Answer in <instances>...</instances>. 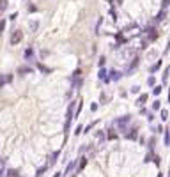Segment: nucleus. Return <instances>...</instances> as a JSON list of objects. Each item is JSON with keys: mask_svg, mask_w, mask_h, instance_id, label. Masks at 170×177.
I'll list each match as a JSON object with an SVG mask.
<instances>
[{"mask_svg": "<svg viewBox=\"0 0 170 177\" xmlns=\"http://www.w3.org/2000/svg\"><path fill=\"white\" fill-rule=\"evenodd\" d=\"M131 117L133 115H122V117H119V119H115L114 121V128L119 131V133H122V135H126L128 133V129H130V122H131Z\"/></svg>", "mask_w": 170, "mask_h": 177, "instance_id": "obj_1", "label": "nucleus"}, {"mask_svg": "<svg viewBox=\"0 0 170 177\" xmlns=\"http://www.w3.org/2000/svg\"><path fill=\"white\" fill-rule=\"evenodd\" d=\"M75 110H76V101H71L68 106V112H66V122H64V135H68V131L71 128V121L75 119Z\"/></svg>", "mask_w": 170, "mask_h": 177, "instance_id": "obj_2", "label": "nucleus"}, {"mask_svg": "<svg viewBox=\"0 0 170 177\" xmlns=\"http://www.w3.org/2000/svg\"><path fill=\"white\" fill-rule=\"evenodd\" d=\"M122 34L128 36V37H131V36H140V29L137 23H130L126 29H122Z\"/></svg>", "mask_w": 170, "mask_h": 177, "instance_id": "obj_3", "label": "nucleus"}, {"mask_svg": "<svg viewBox=\"0 0 170 177\" xmlns=\"http://www.w3.org/2000/svg\"><path fill=\"white\" fill-rule=\"evenodd\" d=\"M138 64H140V57H131V62H130V66H128V68H126V75L124 76H131V73L138 68Z\"/></svg>", "mask_w": 170, "mask_h": 177, "instance_id": "obj_4", "label": "nucleus"}, {"mask_svg": "<svg viewBox=\"0 0 170 177\" xmlns=\"http://www.w3.org/2000/svg\"><path fill=\"white\" fill-rule=\"evenodd\" d=\"M21 39H23V32H21V30H14V32L11 34L9 43L13 44V46H16V44H20V43H21Z\"/></svg>", "mask_w": 170, "mask_h": 177, "instance_id": "obj_5", "label": "nucleus"}, {"mask_svg": "<svg viewBox=\"0 0 170 177\" xmlns=\"http://www.w3.org/2000/svg\"><path fill=\"white\" fill-rule=\"evenodd\" d=\"M124 137H126L128 140H138V138H140V137H138V126H131Z\"/></svg>", "mask_w": 170, "mask_h": 177, "instance_id": "obj_6", "label": "nucleus"}, {"mask_svg": "<svg viewBox=\"0 0 170 177\" xmlns=\"http://www.w3.org/2000/svg\"><path fill=\"white\" fill-rule=\"evenodd\" d=\"M147 101H149V94H140V96L137 98L135 105H137V106H140V108H144V106L147 105Z\"/></svg>", "mask_w": 170, "mask_h": 177, "instance_id": "obj_7", "label": "nucleus"}, {"mask_svg": "<svg viewBox=\"0 0 170 177\" xmlns=\"http://www.w3.org/2000/svg\"><path fill=\"white\" fill-rule=\"evenodd\" d=\"M161 66H163V60L161 59H158L153 66H151V68H149V75H154V73H158L160 69H161Z\"/></svg>", "mask_w": 170, "mask_h": 177, "instance_id": "obj_8", "label": "nucleus"}, {"mask_svg": "<svg viewBox=\"0 0 170 177\" xmlns=\"http://www.w3.org/2000/svg\"><path fill=\"white\" fill-rule=\"evenodd\" d=\"M106 138H108V140H117V138H119V131H117L115 128L106 129Z\"/></svg>", "mask_w": 170, "mask_h": 177, "instance_id": "obj_9", "label": "nucleus"}, {"mask_svg": "<svg viewBox=\"0 0 170 177\" xmlns=\"http://www.w3.org/2000/svg\"><path fill=\"white\" fill-rule=\"evenodd\" d=\"M87 163H89V158L87 156H82L80 158V165H76V174H80L85 167H87Z\"/></svg>", "mask_w": 170, "mask_h": 177, "instance_id": "obj_10", "label": "nucleus"}, {"mask_svg": "<svg viewBox=\"0 0 170 177\" xmlns=\"http://www.w3.org/2000/svg\"><path fill=\"white\" fill-rule=\"evenodd\" d=\"M76 165H78V161H76V160L69 161V163H68V167H66V170H64V177H66L68 174H71V172H73L75 168H76Z\"/></svg>", "mask_w": 170, "mask_h": 177, "instance_id": "obj_11", "label": "nucleus"}, {"mask_svg": "<svg viewBox=\"0 0 170 177\" xmlns=\"http://www.w3.org/2000/svg\"><path fill=\"white\" fill-rule=\"evenodd\" d=\"M168 76H170V66L163 69V75H161V85H167L168 83Z\"/></svg>", "mask_w": 170, "mask_h": 177, "instance_id": "obj_12", "label": "nucleus"}, {"mask_svg": "<svg viewBox=\"0 0 170 177\" xmlns=\"http://www.w3.org/2000/svg\"><path fill=\"white\" fill-rule=\"evenodd\" d=\"M122 76H124V73H121V71H117V69H112V71H110V78H112V82H119Z\"/></svg>", "mask_w": 170, "mask_h": 177, "instance_id": "obj_13", "label": "nucleus"}, {"mask_svg": "<svg viewBox=\"0 0 170 177\" xmlns=\"http://www.w3.org/2000/svg\"><path fill=\"white\" fill-rule=\"evenodd\" d=\"M13 82V75H2L0 76V88H2L6 83H11Z\"/></svg>", "mask_w": 170, "mask_h": 177, "instance_id": "obj_14", "label": "nucleus"}, {"mask_svg": "<svg viewBox=\"0 0 170 177\" xmlns=\"http://www.w3.org/2000/svg\"><path fill=\"white\" fill-rule=\"evenodd\" d=\"M34 69L32 68H29V66H20V68H18V75H21V76H23V75H30Z\"/></svg>", "mask_w": 170, "mask_h": 177, "instance_id": "obj_15", "label": "nucleus"}, {"mask_svg": "<svg viewBox=\"0 0 170 177\" xmlns=\"http://www.w3.org/2000/svg\"><path fill=\"white\" fill-rule=\"evenodd\" d=\"M154 158H156L154 151H149V152L145 154V158H144V163H151V161H154Z\"/></svg>", "mask_w": 170, "mask_h": 177, "instance_id": "obj_16", "label": "nucleus"}, {"mask_svg": "<svg viewBox=\"0 0 170 177\" xmlns=\"http://www.w3.org/2000/svg\"><path fill=\"white\" fill-rule=\"evenodd\" d=\"M158 57H160V52H156V50H149L147 52V59L149 60H156Z\"/></svg>", "mask_w": 170, "mask_h": 177, "instance_id": "obj_17", "label": "nucleus"}, {"mask_svg": "<svg viewBox=\"0 0 170 177\" xmlns=\"http://www.w3.org/2000/svg\"><path fill=\"white\" fill-rule=\"evenodd\" d=\"M59 156H60V152H59V151H57V152H53V154H52V158L48 160V167H53V165L57 163V158H59Z\"/></svg>", "mask_w": 170, "mask_h": 177, "instance_id": "obj_18", "label": "nucleus"}, {"mask_svg": "<svg viewBox=\"0 0 170 177\" xmlns=\"http://www.w3.org/2000/svg\"><path fill=\"white\" fill-rule=\"evenodd\" d=\"M108 75H110V71H106L105 68H101V69H99V73H98V78H99V80L103 82L105 78H108Z\"/></svg>", "mask_w": 170, "mask_h": 177, "instance_id": "obj_19", "label": "nucleus"}, {"mask_svg": "<svg viewBox=\"0 0 170 177\" xmlns=\"http://www.w3.org/2000/svg\"><path fill=\"white\" fill-rule=\"evenodd\" d=\"M165 16H167V11H165V9H161V11L158 13V16L154 18V23H160V21H163V20H165Z\"/></svg>", "mask_w": 170, "mask_h": 177, "instance_id": "obj_20", "label": "nucleus"}, {"mask_svg": "<svg viewBox=\"0 0 170 177\" xmlns=\"http://www.w3.org/2000/svg\"><path fill=\"white\" fill-rule=\"evenodd\" d=\"M82 78V69L78 68V69H75V73H73V76H71V83H75L76 80H80Z\"/></svg>", "mask_w": 170, "mask_h": 177, "instance_id": "obj_21", "label": "nucleus"}, {"mask_svg": "<svg viewBox=\"0 0 170 177\" xmlns=\"http://www.w3.org/2000/svg\"><path fill=\"white\" fill-rule=\"evenodd\" d=\"M7 6H9V0H0V16H2V14L6 13Z\"/></svg>", "mask_w": 170, "mask_h": 177, "instance_id": "obj_22", "label": "nucleus"}, {"mask_svg": "<svg viewBox=\"0 0 170 177\" xmlns=\"http://www.w3.org/2000/svg\"><path fill=\"white\" fill-rule=\"evenodd\" d=\"M29 29H30V32H36V30L39 29V21H37V20H32L30 23H29Z\"/></svg>", "mask_w": 170, "mask_h": 177, "instance_id": "obj_23", "label": "nucleus"}, {"mask_svg": "<svg viewBox=\"0 0 170 177\" xmlns=\"http://www.w3.org/2000/svg\"><path fill=\"white\" fill-rule=\"evenodd\" d=\"M160 119H161V122H165V121L168 119V110H167V108H161V110H160Z\"/></svg>", "mask_w": 170, "mask_h": 177, "instance_id": "obj_24", "label": "nucleus"}, {"mask_svg": "<svg viewBox=\"0 0 170 177\" xmlns=\"http://www.w3.org/2000/svg\"><path fill=\"white\" fill-rule=\"evenodd\" d=\"M37 69H39L41 73H45V75H50V73H52V69L46 68V66H42V64H37Z\"/></svg>", "mask_w": 170, "mask_h": 177, "instance_id": "obj_25", "label": "nucleus"}, {"mask_svg": "<svg viewBox=\"0 0 170 177\" xmlns=\"http://www.w3.org/2000/svg\"><path fill=\"white\" fill-rule=\"evenodd\" d=\"M161 108H163V106H161V101H160V99H154V101H153V110H154V112H160Z\"/></svg>", "mask_w": 170, "mask_h": 177, "instance_id": "obj_26", "label": "nucleus"}, {"mask_svg": "<svg viewBox=\"0 0 170 177\" xmlns=\"http://www.w3.org/2000/svg\"><path fill=\"white\" fill-rule=\"evenodd\" d=\"M147 87H156V78L153 76V75H149V78H147Z\"/></svg>", "mask_w": 170, "mask_h": 177, "instance_id": "obj_27", "label": "nucleus"}, {"mask_svg": "<svg viewBox=\"0 0 170 177\" xmlns=\"http://www.w3.org/2000/svg\"><path fill=\"white\" fill-rule=\"evenodd\" d=\"M108 96H106V92H101V96H99V105H106L108 103Z\"/></svg>", "mask_w": 170, "mask_h": 177, "instance_id": "obj_28", "label": "nucleus"}, {"mask_svg": "<svg viewBox=\"0 0 170 177\" xmlns=\"http://www.w3.org/2000/svg\"><path fill=\"white\" fill-rule=\"evenodd\" d=\"M154 145H156V138H154V137H151V138H149V142H147L149 151H154Z\"/></svg>", "mask_w": 170, "mask_h": 177, "instance_id": "obj_29", "label": "nucleus"}, {"mask_svg": "<svg viewBox=\"0 0 170 177\" xmlns=\"http://www.w3.org/2000/svg\"><path fill=\"white\" fill-rule=\"evenodd\" d=\"M48 168H50L48 165H45V167H41V168L37 170V174H36V177H42V175H45V172H46Z\"/></svg>", "mask_w": 170, "mask_h": 177, "instance_id": "obj_30", "label": "nucleus"}, {"mask_svg": "<svg viewBox=\"0 0 170 177\" xmlns=\"http://www.w3.org/2000/svg\"><path fill=\"white\" fill-rule=\"evenodd\" d=\"M130 94H140V85H133V87H130Z\"/></svg>", "mask_w": 170, "mask_h": 177, "instance_id": "obj_31", "label": "nucleus"}, {"mask_svg": "<svg viewBox=\"0 0 170 177\" xmlns=\"http://www.w3.org/2000/svg\"><path fill=\"white\" fill-rule=\"evenodd\" d=\"M161 91H163V85H156V87H153V94H154V96H160Z\"/></svg>", "mask_w": 170, "mask_h": 177, "instance_id": "obj_32", "label": "nucleus"}, {"mask_svg": "<svg viewBox=\"0 0 170 177\" xmlns=\"http://www.w3.org/2000/svg\"><path fill=\"white\" fill-rule=\"evenodd\" d=\"M32 57H34V50H32V48H27V50H25V59H27V60H32Z\"/></svg>", "mask_w": 170, "mask_h": 177, "instance_id": "obj_33", "label": "nucleus"}, {"mask_svg": "<svg viewBox=\"0 0 170 177\" xmlns=\"http://www.w3.org/2000/svg\"><path fill=\"white\" fill-rule=\"evenodd\" d=\"M98 64H99V68H105V64H106V57H105V55H101V57H99V60H98Z\"/></svg>", "mask_w": 170, "mask_h": 177, "instance_id": "obj_34", "label": "nucleus"}, {"mask_svg": "<svg viewBox=\"0 0 170 177\" xmlns=\"http://www.w3.org/2000/svg\"><path fill=\"white\" fill-rule=\"evenodd\" d=\"M7 177H20L18 170H7Z\"/></svg>", "mask_w": 170, "mask_h": 177, "instance_id": "obj_35", "label": "nucleus"}, {"mask_svg": "<svg viewBox=\"0 0 170 177\" xmlns=\"http://www.w3.org/2000/svg\"><path fill=\"white\" fill-rule=\"evenodd\" d=\"M154 133H165V128H163V124H158V126L154 128Z\"/></svg>", "mask_w": 170, "mask_h": 177, "instance_id": "obj_36", "label": "nucleus"}, {"mask_svg": "<svg viewBox=\"0 0 170 177\" xmlns=\"http://www.w3.org/2000/svg\"><path fill=\"white\" fill-rule=\"evenodd\" d=\"M98 108H99V103H91V112H98Z\"/></svg>", "mask_w": 170, "mask_h": 177, "instance_id": "obj_37", "label": "nucleus"}, {"mask_svg": "<svg viewBox=\"0 0 170 177\" xmlns=\"http://www.w3.org/2000/svg\"><path fill=\"white\" fill-rule=\"evenodd\" d=\"M168 7H170V0H163V2H161V9H165V11H167Z\"/></svg>", "mask_w": 170, "mask_h": 177, "instance_id": "obj_38", "label": "nucleus"}, {"mask_svg": "<svg viewBox=\"0 0 170 177\" xmlns=\"http://www.w3.org/2000/svg\"><path fill=\"white\" fill-rule=\"evenodd\" d=\"M82 133H83V128H82V126H76V128H75V135L78 137V135H82Z\"/></svg>", "mask_w": 170, "mask_h": 177, "instance_id": "obj_39", "label": "nucleus"}, {"mask_svg": "<svg viewBox=\"0 0 170 177\" xmlns=\"http://www.w3.org/2000/svg\"><path fill=\"white\" fill-rule=\"evenodd\" d=\"M145 117H147V121H149V122H153V121H154V114H153V112H149Z\"/></svg>", "mask_w": 170, "mask_h": 177, "instance_id": "obj_40", "label": "nucleus"}, {"mask_svg": "<svg viewBox=\"0 0 170 177\" xmlns=\"http://www.w3.org/2000/svg\"><path fill=\"white\" fill-rule=\"evenodd\" d=\"M4 165H6V163H4V160H0V175L4 174Z\"/></svg>", "mask_w": 170, "mask_h": 177, "instance_id": "obj_41", "label": "nucleus"}, {"mask_svg": "<svg viewBox=\"0 0 170 177\" xmlns=\"http://www.w3.org/2000/svg\"><path fill=\"white\" fill-rule=\"evenodd\" d=\"M4 29H6V21L2 20V21H0V32H4Z\"/></svg>", "mask_w": 170, "mask_h": 177, "instance_id": "obj_42", "label": "nucleus"}, {"mask_svg": "<svg viewBox=\"0 0 170 177\" xmlns=\"http://www.w3.org/2000/svg\"><path fill=\"white\" fill-rule=\"evenodd\" d=\"M16 18H18V13H13V14H11V16H9V20H13V21H14V20H16Z\"/></svg>", "mask_w": 170, "mask_h": 177, "instance_id": "obj_43", "label": "nucleus"}, {"mask_svg": "<svg viewBox=\"0 0 170 177\" xmlns=\"http://www.w3.org/2000/svg\"><path fill=\"white\" fill-rule=\"evenodd\" d=\"M140 114H142V115H147V114H149V110H147V108H142V110H140Z\"/></svg>", "mask_w": 170, "mask_h": 177, "instance_id": "obj_44", "label": "nucleus"}, {"mask_svg": "<svg viewBox=\"0 0 170 177\" xmlns=\"http://www.w3.org/2000/svg\"><path fill=\"white\" fill-rule=\"evenodd\" d=\"M153 163H156V165H160V156H158V154H156V158H154V161Z\"/></svg>", "mask_w": 170, "mask_h": 177, "instance_id": "obj_45", "label": "nucleus"}, {"mask_svg": "<svg viewBox=\"0 0 170 177\" xmlns=\"http://www.w3.org/2000/svg\"><path fill=\"white\" fill-rule=\"evenodd\" d=\"M29 11H30V13H34V11H37V7H36V6H30V7H29Z\"/></svg>", "mask_w": 170, "mask_h": 177, "instance_id": "obj_46", "label": "nucleus"}, {"mask_svg": "<svg viewBox=\"0 0 170 177\" xmlns=\"http://www.w3.org/2000/svg\"><path fill=\"white\" fill-rule=\"evenodd\" d=\"M156 177H163V174H158V175H156Z\"/></svg>", "mask_w": 170, "mask_h": 177, "instance_id": "obj_47", "label": "nucleus"}, {"mask_svg": "<svg viewBox=\"0 0 170 177\" xmlns=\"http://www.w3.org/2000/svg\"><path fill=\"white\" fill-rule=\"evenodd\" d=\"M168 177H170V168H168Z\"/></svg>", "mask_w": 170, "mask_h": 177, "instance_id": "obj_48", "label": "nucleus"}, {"mask_svg": "<svg viewBox=\"0 0 170 177\" xmlns=\"http://www.w3.org/2000/svg\"><path fill=\"white\" fill-rule=\"evenodd\" d=\"M73 177H76V175H73Z\"/></svg>", "mask_w": 170, "mask_h": 177, "instance_id": "obj_49", "label": "nucleus"}, {"mask_svg": "<svg viewBox=\"0 0 170 177\" xmlns=\"http://www.w3.org/2000/svg\"><path fill=\"white\" fill-rule=\"evenodd\" d=\"M0 177H2V175H0Z\"/></svg>", "mask_w": 170, "mask_h": 177, "instance_id": "obj_50", "label": "nucleus"}]
</instances>
